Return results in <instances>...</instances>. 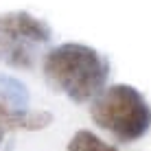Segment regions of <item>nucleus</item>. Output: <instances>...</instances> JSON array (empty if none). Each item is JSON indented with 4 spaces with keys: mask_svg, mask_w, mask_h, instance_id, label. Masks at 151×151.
I'll return each mask as SVG.
<instances>
[{
    "mask_svg": "<svg viewBox=\"0 0 151 151\" xmlns=\"http://www.w3.org/2000/svg\"><path fill=\"white\" fill-rule=\"evenodd\" d=\"M42 70L46 83L55 92L72 103H88L105 88L110 61L92 46L66 42L46 53Z\"/></svg>",
    "mask_w": 151,
    "mask_h": 151,
    "instance_id": "f257e3e1",
    "label": "nucleus"
},
{
    "mask_svg": "<svg viewBox=\"0 0 151 151\" xmlns=\"http://www.w3.org/2000/svg\"><path fill=\"white\" fill-rule=\"evenodd\" d=\"M90 116L103 132H110L118 142L140 140L151 129V105L142 92L127 83L103 88L92 99Z\"/></svg>",
    "mask_w": 151,
    "mask_h": 151,
    "instance_id": "f03ea898",
    "label": "nucleus"
},
{
    "mask_svg": "<svg viewBox=\"0 0 151 151\" xmlns=\"http://www.w3.org/2000/svg\"><path fill=\"white\" fill-rule=\"evenodd\" d=\"M53 40V31L44 20L27 11L0 13V61L15 70H31L40 48Z\"/></svg>",
    "mask_w": 151,
    "mask_h": 151,
    "instance_id": "7ed1b4c3",
    "label": "nucleus"
},
{
    "mask_svg": "<svg viewBox=\"0 0 151 151\" xmlns=\"http://www.w3.org/2000/svg\"><path fill=\"white\" fill-rule=\"evenodd\" d=\"M53 123V114L40 110L31 112L29 107H18L0 92V149H2L4 134L9 129H24V132H37Z\"/></svg>",
    "mask_w": 151,
    "mask_h": 151,
    "instance_id": "20e7f679",
    "label": "nucleus"
},
{
    "mask_svg": "<svg viewBox=\"0 0 151 151\" xmlns=\"http://www.w3.org/2000/svg\"><path fill=\"white\" fill-rule=\"evenodd\" d=\"M68 151H118L114 145L105 142L103 138H99L96 134L88 132V129H79V132L75 134V136L70 138Z\"/></svg>",
    "mask_w": 151,
    "mask_h": 151,
    "instance_id": "39448f33",
    "label": "nucleus"
},
{
    "mask_svg": "<svg viewBox=\"0 0 151 151\" xmlns=\"http://www.w3.org/2000/svg\"><path fill=\"white\" fill-rule=\"evenodd\" d=\"M4 151H13V145L9 142V145H7V149H4Z\"/></svg>",
    "mask_w": 151,
    "mask_h": 151,
    "instance_id": "423d86ee",
    "label": "nucleus"
}]
</instances>
